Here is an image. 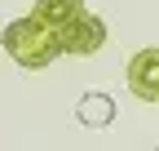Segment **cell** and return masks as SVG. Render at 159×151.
I'll return each mask as SVG.
<instances>
[{
    "instance_id": "cell-1",
    "label": "cell",
    "mask_w": 159,
    "mask_h": 151,
    "mask_svg": "<svg viewBox=\"0 0 159 151\" xmlns=\"http://www.w3.org/2000/svg\"><path fill=\"white\" fill-rule=\"evenodd\" d=\"M0 45H5V53H9L18 67H27V71H40V67H49V62L62 58L57 31H53L49 22H40L35 13L13 18V22L5 27V36H0Z\"/></svg>"
},
{
    "instance_id": "cell-2",
    "label": "cell",
    "mask_w": 159,
    "mask_h": 151,
    "mask_svg": "<svg viewBox=\"0 0 159 151\" xmlns=\"http://www.w3.org/2000/svg\"><path fill=\"white\" fill-rule=\"evenodd\" d=\"M57 40H62V53H71V58H93V53L106 45V22L84 9V13H75L71 22L57 31Z\"/></svg>"
},
{
    "instance_id": "cell-3",
    "label": "cell",
    "mask_w": 159,
    "mask_h": 151,
    "mask_svg": "<svg viewBox=\"0 0 159 151\" xmlns=\"http://www.w3.org/2000/svg\"><path fill=\"white\" fill-rule=\"evenodd\" d=\"M124 80H128V93H133V98L159 102V49H137L133 58H128Z\"/></svg>"
},
{
    "instance_id": "cell-4",
    "label": "cell",
    "mask_w": 159,
    "mask_h": 151,
    "mask_svg": "<svg viewBox=\"0 0 159 151\" xmlns=\"http://www.w3.org/2000/svg\"><path fill=\"white\" fill-rule=\"evenodd\" d=\"M75 120L80 124H89V129H106L111 120H115V98L111 93H84V98L75 102Z\"/></svg>"
},
{
    "instance_id": "cell-5",
    "label": "cell",
    "mask_w": 159,
    "mask_h": 151,
    "mask_svg": "<svg viewBox=\"0 0 159 151\" xmlns=\"http://www.w3.org/2000/svg\"><path fill=\"white\" fill-rule=\"evenodd\" d=\"M40 22H49L53 31H62L75 13H84V0H35V9H31Z\"/></svg>"
}]
</instances>
